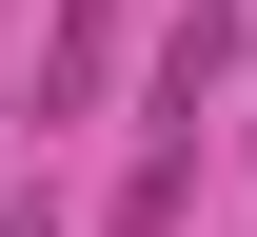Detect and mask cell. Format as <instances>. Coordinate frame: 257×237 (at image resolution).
Instances as JSON below:
<instances>
[{
  "mask_svg": "<svg viewBox=\"0 0 257 237\" xmlns=\"http://www.w3.org/2000/svg\"><path fill=\"white\" fill-rule=\"evenodd\" d=\"M99 79H119V0H60V40H40V119H79Z\"/></svg>",
  "mask_w": 257,
  "mask_h": 237,
  "instance_id": "obj_1",
  "label": "cell"
},
{
  "mask_svg": "<svg viewBox=\"0 0 257 237\" xmlns=\"http://www.w3.org/2000/svg\"><path fill=\"white\" fill-rule=\"evenodd\" d=\"M218 60H237V0H198V20L159 40V119H198V99H218Z\"/></svg>",
  "mask_w": 257,
  "mask_h": 237,
  "instance_id": "obj_2",
  "label": "cell"
},
{
  "mask_svg": "<svg viewBox=\"0 0 257 237\" xmlns=\"http://www.w3.org/2000/svg\"><path fill=\"white\" fill-rule=\"evenodd\" d=\"M0 237H60V198H0Z\"/></svg>",
  "mask_w": 257,
  "mask_h": 237,
  "instance_id": "obj_3",
  "label": "cell"
}]
</instances>
